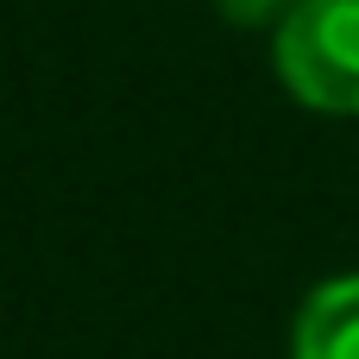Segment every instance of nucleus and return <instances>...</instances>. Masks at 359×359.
<instances>
[{
	"instance_id": "f03ea898",
	"label": "nucleus",
	"mask_w": 359,
	"mask_h": 359,
	"mask_svg": "<svg viewBox=\"0 0 359 359\" xmlns=\"http://www.w3.org/2000/svg\"><path fill=\"white\" fill-rule=\"evenodd\" d=\"M290 359H359V271L322 278L290 316Z\"/></svg>"
},
{
	"instance_id": "f257e3e1",
	"label": "nucleus",
	"mask_w": 359,
	"mask_h": 359,
	"mask_svg": "<svg viewBox=\"0 0 359 359\" xmlns=\"http://www.w3.org/2000/svg\"><path fill=\"white\" fill-rule=\"evenodd\" d=\"M284 95L322 120H359V0H297L271 32Z\"/></svg>"
},
{
	"instance_id": "7ed1b4c3",
	"label": "nucleus",
	"mask_w": 359,
	"mask_h": 359,
	"mask_svg": "<svg viewBox=\"0 0 359 359\" xmlns=\"http://www.w3.org/2000/svg\"><path fill=\"white\" fill-rule=\"evenodd\" d=\"M290 6H297V0H215V13H221L227 25H240V32H278Z\"/></svg>"
}]
</instances>
